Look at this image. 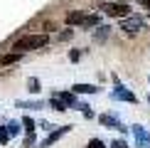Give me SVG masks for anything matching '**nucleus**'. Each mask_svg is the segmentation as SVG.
I'll return each instance as SVG.
<instances>
[{
	"instance_id": "9b49d317",
	"label": "nucleus",
	"mask_w": 150,
	"mask_h": 148,
	"mask_svg": "<svg viewBox=\"0 0 150 148\" xmlns=\"http://www.w3.org/2000/svg\"><path fill=\"white\" fill-rule=\"evenodd\" d=\"M140 20H126L123 22V30H126V32H138V27H140Z\"/></svg>"
},
{
	"instance_id": "4be33fe9",
	"label": "nucleus",
	"mask_w": 150,
	"mask_h": 148,
	"mask_svg": "<svg viewBox=\"0 0 150 148\" xmlns=\"http://www.w3.org/2000/svg\"><path fill=\"white\" fill-rule=\"evenodd\" d=\"M140 5H143V8H148V10H150V0H140Z\"/></svg>"
},
{
	"instance_id": "dca6fc26",
	"label": "nucleus",
	"mask_w": 150,
	"mask_h": 148,
	"mask_svg": "<svg viewBox=\"0 0 150 148\" xmlns=\"http://www.w3.org/2000/svg\"><path fill=\"white\" fill-rule=\"evenodd\" d=\"M106 35H108V27H98V32H96V37H93V40H96V42H103Z\"/></svg>"
},
{
	"instance_id": "412c9836",
	"label": "nucleus",
	"mask_w": 150,
	"mask_h": 148,
	"mask_svg": "<svg viewBox=\"0 0 150 148\" xmlns=\"http://www.w3.org/2000/svg\"><path fill=\"white\" fill-rule=\"evenodd\" d=\"M69 59H71V62L79 59V52H76V49H71V52H69Z\"/></svg>"
},
{
	"instance_id": "f257e3e1",
	"label": "nucleus",
	"mask_w": 150,
	"mask_h": 148,
	"mask_svg": "<svg viewBox=\"0 0 150 148\" xmlns=\"http://www.w3.org/2000/svg\"><path fill=\"white\" fill-rule=\"evenodd\" d=\"M49 42L47 35H27V37H20V40L12 45V49L17 52H25V49H37V47H45Z\"/></svg>"
},
{
	"instance_id": "f8f14e48",
	"label": "nucleus",
	"mask_w": 150,
	"mask_h": 148,
	"mask_svg": "<svg viewBox=\"0 0 150 148\" xmlns=\"http://www.w3.org/2000/svg\"><path fill=\"white\" fill-rule=\"evenodd\" d=\"M20 59V52H12V54H5L3 59H0V64H12V62Z\"/></svg>"
},
{
	"instance_id": "2eb2a0df",
	"label": "nucleus",
	"mask_w": 150,
	"mask_h": 148,
	"mask_svg": "<svg viewBox=\"0 0 150 148\" xmlns=\"http://www.w3.org/2000/svg\"><path fill=\"white\" fill-rule=\"evenodd\" d=\"M10 141V131H8V126H0V143H8Z\"/></svg>"
},
{
	"instance_id": "0eeeda50",
	"label": "nucleus",
	"mask_w": 150,
	"mask_h": 148,
	"mask_svg": "<svg viewBox=\"0 0 150 148\" xmlns=\"http://www.w3.org/2000/svg\"><path fill=\"white\" fill-rule=\"evenodd\" d=\"M59 99H62V101H64L69 109H71V106H76V94H71V91H62Z\"/></svg>"
},
{
	"instance_id": "20e7f679",
	"label": "nucleus",
	"mask_w": 150,
	"mask_h": 148,
	"mask_svg": "<svg viewBox=\"0 0 150 148\" xmlns=\"http://www.w3.org/2000/svg\"><path fill=\"white\" fill-rule=\"evenodd\" d=\"M69 128H71V126H62V128H59V131H52V133H49V136H47V138H45V141H42V148H49V146H52V143H54V141H59V138H62V136H64L67 131H69Z\"/></svg>"
},
{
	"instance_id": "9d476101",
	"label": "nucleus",
	"mask_w": 150,
	"mask_h": 148,
	"mask_svg": "<svg viewBox=\"0 0 150 148\" xmlns=\"http://www.w3.org/2000/svg\"><path fill=\"white\" fill-rule=\"evenodd\" d=\"M84 12H69V15H67V22H69V25H81V22H84Z\"/></svg>"
},
{
	"instance_id": "a211bd4d",
	"label": "nucleus",
	"mask_w": 150,
	"mask_h": 148,
	"mask_svg": "<svg viewBox=\"0 0 150 148\" xmlns=\"http://www.w3.org/2000/svg\"><path fill=\"white\" fill-rule=\"evenodd\" d=\"M27 86H30V91H32V94H37V91H40V82H37V79H30Z\"/></svg>"
},
{
	"instance_id": "6e6552de",
	"label": "nucleus",
	"mask_w": 150,
	"mask_h": 148,
	"mask_svg": "<svg viewBox=\"0 0 150 148\" xmlns=\"http://www.w3.org/2000/svg\"><path fill=\"white\" fill-rule=\"evenodd\" d=\"M101 123H103V126H113V128H121V131H126V128H123L121 123L113 119V116H108V114H103V116H101Z\"/></svg>"
},
{
	"instance_id": "423d86ee",
	"label": "nucleus",
	"mask_w": 150,
	"mask_h": 148,
	"mask_svg": "<svg viewBox=\"0 0 150 148\" xmlns=\"http://www.w3.org/2000/svg\"><path fill=\"white\" fill-rule=\"evenodd\" d=\"M71 89H74V94H96L98 86H93V84H74Z\"/></svg>"
},
{
	"instance_id": "39448f33",
	"label": "nucleus",
	"mask_w": 150,
	"mask_h": 148,
	"mask_svg": "<svg viewBox=\"0 0 150 148\" xmlns=\"http://www.w3.org/2000/svg\"><path fill=\"white\" fill-rule=\"evenodd\" d=\"M113 99H123V101H138V99H135V94H130V91H126L123 89V86H118V89H113V94H111Z\"/></svg>"
},
{
	"instance_id": "f03ea898",
	"label": "nucleus",
	"mask_w": 150,
	"mask_h": 148,
	"mask_svg": "<svg viewBox=\"0 0 150 148\" xmlns=\"http://www.w3.org/2000/svg\"><path fill=\"white\" fill-rule=\"evenodd\" d=\"M101 10L111 17H128V12H130L126 3H106V5H101Z\"/></svg>"
},
{
	"instance_id": "f3484780",
	"label": "nucleus",
	"mask_w": 150,
	"mask_h": 148,
	"mask_svg": "<svg viewBox=\"0 0 150 148\" xmlns=\"http://www.w3.org/2000/svg\"><path fill=\"white\" fill-rule=\"evenodd\" d=\"M8 131H10V136H17V133L22 131V128H20V123H17V121H12L10 126H8Z\"/></svg>"
},
{
	"instance_id": "6ab92c4d",
	"label": "nucleus",
	"mask_w": 150,
	"mask_h": 148,
	"mask_svg": "<svg viewBox=\"0 0 150 148\" xmlns=\"http://www.w3.org/2000/svg\"><path fill=\"white\" fill-rule=\"evenodd\" d=\"M89 148H106V146H103V141H98V138H91V141H89Z\"/></svg>"
},
{
	"instance_id": "1a4fd4ad",
	"label": "nucleus",
	"mask_w": 150,
	"mask_h": 148,
	"mask_svg": "<svg viewBox=\"0 0 150 148\" xmlns=\"http://www.w3.org/2000/svg\"><path fill=\"white\" fill-rule=\"evenodd\" d=\"M49 106H52L54 111H67V109H69V106H67V104L62 101L59 96H52V99H49Z\"/></svg>"
},
{
	"instance_id": "ddd939ff",
	"label": "nucleus",
	"mask_w": 150,
	"mask_h": 148,
	"mask_svg": "<svg viewBox=\"0 0 150 148\" xmlns=\"http://www.w3.org/2000/svg\"><path fill=\"white\" fill-rule=\"evenodd\" d=\"M96 25H98V17H96V15H89V17H84L81 27H96Z\"/></svg>"
},
{
	"instance_id": "4468645a",
	"label": "nucleus",
	"mask_w": 150,
	"mask_h": 148,
	"mask_svg": "<svg viewBox=\"0 0 150 148\" xmlns=\"http://www.w3.org/2000/svg\"><path fill=\"white\" fill-rule=\"evenodd\" d=\"M22 126H25V131H27V133H35V121L30 119V116H25V119H22Z\"/></svg>"
},
{
	"instance_id": "aec40b11",
	"label": "nucleus",
	"mask_w": 150,
	"mask_h": 148,
	"mask_svg": "<svg viewBox=\"0 0 150 148\" xmlns=\"http://www.w3.org/2000/svg\"><path fill=\"white\" fill-rule=\"evenodd\" d=\"M111 148H128V146H126V141H113Z\"/></svg>"
},
{
	"instance_id": "7ed1b4c3",
	"label": "nucleus",
	"mask_w": 150,
	"mask_h": 148,
	"mask_svg": "<svg viewBox=\"0 0 150 148\" xmlns=\"http://www.w3.org/2000/svg\"><path fill=\"white\" fill-rule=\"evenodd\" d=\"M130 131H133V138H135V148H150V133L145 131V126L135 123Z\"/></svg>"
}]
</instances>
